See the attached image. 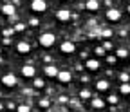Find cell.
Masks as SVG:
<instances>
[{
	"label": "cell",
	"mask_w": 130,
	"mask_h": 112,
	"mask_svg": "<svg viewBox=\"0 0 130 112\" xmlns=\"http://www.w3.org/2000/svg\"><path fill=\"white\" fill-rule=\"evenodd\" d=\"M119 92H121L123 96H130V83H121Z\"/></svg>",
	"instance_id": "obj_18"
},
{
	"label": "cell",
	"mask_w": 130,
	"mask_h": 112,
	"mask_svg": "<svg viewBox=\"0 0 130 112\" xmlns=\"http://www.w3.org/2000/svg\"><path fill=\"white\" fill-rule=\"evenodd\" d=\"M101 36H103V38H110V36H112V31H110V29H103V31H101Z\"/></svg>",
	"instance_id": "obj_25"
},
{
	"label": "cell",
	"mask_w": 130,
	"mask_h": 112,
	"mask_svg": "<svg viewBox=\"0 0 130 112\" xmlns=\"http://www.w3.org/2000/svg\"><path fill=\"white\" fill-rule=\"evenodd\" d=\"M116 60H118L116 54H108L107 56V63H110V65H112V63H116Z\"/></svg>",
	"instance_id": "obj_26"
},
{
	"label": "cell",
	"mask_w": 130,
	"mask_h": 112,
	"mask_svg": "<svg viewBox=\"0 0 130 112\" xmlns=\"http://www.w3.org/2000/svg\"><path fill=\"white\" fill-rule=\"evenodd\" d=\"M2 14H6V17H14L16 14V9L13 4H4L2 6Z\"/></svg>",
	"instance_id": "obj_14"
},
{
	"label": "cell",
	"mask_w": 130,
	"mask_h": 112,
	"mask_svg": "<svg viewBox=\"0 0 130 112\" xmlns=\"http://www.w3.org/2000/svg\"><path fill=\"white\" fill-rule=\"evenodd\" d=\"M128 112H130V110H128Z\"/></svg>",
	"instance_id": "obj_35"
},
{
	"label": "cell",
	"mask_w": 130,
	"mask_h": 112,
	"mask_svg": "<svg viewBox=\"0 0 130 112\" xmlns=\"http://www.w3.org/2000/svg\"><path fill=\"white\" fill-rule=\"evenodd\" d=\"M49 105H51V103H49V100H40V107H42V108H49Z\"/></svg>",
	"instance_id": "obj_27"
},
{
	"label": "cell",
	"mask_w": 130,
	"mask_h": 112,
	"mask_svg": "<svg viewBox=\"0 0 130 112\" xmlns=\"http://www.w3.org/2000/svg\"><path fill=\"white\" fill-rule=\"evenodd\" d=\"M103 49H105V51H112V43H110V42H105V43H103Z\"/></svg>",
	"instance_id": "obj_28"
},
{
	"label": "cell",
	"mask_w": 130,
	"mask_h": 112,
	"mask_svg": "<svg viewBox=\"0 0 130 112\" xmlns=\"http://www.w3.org/2000/svg\"><path fill=\"white\" fill-rule=\"evenodd\" d=\"M128 11H130V7H128Z\"/></svg>",
	"instance_id": "obj_32"
},
{
	"label": "cell",
	"mask_w": 130,
	"mask_h": 112,
	"mask_svg": "<svg viewBox=\"0 0 130 112\" xmlns=\"http://www.w3.org/2000/svg\"><path fill=\"white\" fill-rule=\"evenodd\" d=\"M0 110H2V105H0Z\"/></svg>",
	"instance_id": "obj_31"
},
{
	"label": "cell",
	"mask_w": 130,
	"mask_h": 112,
	"mask_svg": "<svg viewBox=\"0 0 130 112\" xmlns=\"http://www.w3.org/2000/svg\"><path fill=\"white\" fill-rule=\"evenodd\" d=\"M60 53H63V54H72V53H76V43L71 42V40H63V42L60 43Z\"/></svg>",
	"instance_id": "obj_2"
},
{
	"label": "cell",
	"mask_w": 130,
	"mask_h": 112,
	"mask_svg": "<svg viewBox=\"0 0 130 112\" xmlns=\"http://www.w3.org/2000/svg\"><path fill=\"white\" fill-rule=\"evenodd\" d=\"M16 51H18V54H29L31 53V45L27 43V42H18L16 43Z\"/></svg>",
	"instance_id": "obj_10"
},
{
	"label": "cell",
	"mask_w": 130,
	"mask_h": 112,
	"mask_svg": "<svg viewBox=\"0 0 130 112\" xmlns=\"http://www.w3.org/2000/svg\"><path fill=\"white\" fill-rule=\"evenodd\" d=\"M0 82H2V85L4 87H9V89H13V87H16V83H18V82H16V76L14 74H4L2 78H0Z\"/></svg>",
	"instance_id": "obj_3"
},
{
	"label": "cell",
	"mask_w": 130,
	"mask_h": 112,
	"mask_svg": "<svg viewBox=\"0 0 130 112\" xmlns=\"http://www.w3.org/2000/svg\"><path fill=\"white\" fill-rule=\"evenodd\" d=\"M29 25L31 27H38L40 25V20L38 18H29Z\"/></svg>",
	"instance_id": "obj_24"
},
{
	"label": "cell",
	"mask_w": 130,
	"mask_h": 112,
	"mask_svg": "<svg viewBox=\"0 0 130 112\" xmlns=\"http://www.w3.org/2000/svg\"><path fill=\"white\" fill-rule=\"evenodd\" d=\"M56 18H58L60 22H65V24H67V22L71 20V11H69V9H58V11H56Z\"/></svg>",
	"instance_id": "obj_7"
},
{
	"label": "cell",
	"mask_w": 130,
	"mask_h": 112,
	"mask_svg": "<svg viewBox=\"0 0 130 112\" xmlns=\"http://www.w3.org/2000/svg\"><path fill=\"white\" fill-rule=\"evenodd\" d=\"M0 96H2V94H0Z\"/></svg>",
	"instance_id": "obj_33"
},
{
	"label": "cell",
	"mask_w": 130,
	"mask_h": 112,
	"mask_svg": "<svg viewBox=\"0 0 130 112\" xmlns=\"http://www.w3.org/2000/svg\"><path fill=\"white\" fill-rule=\"evenodd\" d=\"M25 29V24H16L14 25V31H24Z\"/></svg>",
	"instance_id": "obj_29"
},
{
	"label": "cell",
	"mask_w": 130,
	"mask_h": 112,
	"mask_svg": "<svg viewBox=\"0 0 130 112\" xmlns=\"http://www.w3.org/2000/svg\"><path fill=\"white\" fill-rule=\"evenodd\" d=\"M32 85H35V89H43V87H45V82H43V78L35 76V82H32Z\"/></svg>",
	"instance_id": "obj_16"
},
{
	"label": "cell",
	"mask_w": 130,
	"mask_h": 112,
	"mask_svg": "<svg viewBox=\"0 0 130 112\" xmlns=\"http://www.w3.org/2000/svg\"><path fill=\"white\" fill-rule=\"evenodd\" d=\"M43 72H45V76H49V78H56L60 71H58V67L53 65V63H49V65L43 67Z\"/></svg>",
	"instance_id": "obj_11"
},
{
	"label": "cell",
	"mask_w": 130,
	"mask_h": 112,
	"mask_svg": "<svg viewBox=\"0 0 130 112\" xmlns=\"http://www.w3.org/2000/svg\"><path fill=\"white\" fill-rule=\"evenodd\" d=\"M38 43L42 47H45V49H51V47L56 43V35L54 33H43V35H40Z\"/></svg>",
	"instance_id": "obj_1"
},
{
	"label": "cell",
	"mask_w": 130,
	"mask_h": 112,
	"mask_svg": "<svg viewBox=\"0 0 130 112\" xmlns=\"http://www.w3.org/2000/svg\"><path fill=\"white\" fill-rule=\"evenodd\" d=\"M85 67L90 71V72H96V71H100V61H98L96 58H89L85 61Z\"/></svg>",
	"instance_id": "obj_8"
},
{
	"label": "cell",
	"mask_w": 130,
	"mask_h": 112,
	"mask_svg": "<svg viewBox=\"0 0 130 112\" xmlns=\"http://www.w3.org/2000/svg\"><path fill=\"white\" fill-rule=\"evenodd\" d=\"M119 79H121V82H123V83H128V79H130V76H128V72H121V74H119Z\"/></svg>",
	"instance_id": "obj_23"
},
{
	"label": "cell",
	"mask_w": 130,
	"mask_h": 112,
	"mask_svg": "<svg viewBox=\"0 0 130 112\" xmlns=\"http://www.w3.org/2000/svg\"><path fill=\"white\" fill-rule=\"evenodd\" d=\"M22 76H24V78H35V76H36V67L24 65V67H22Z\"/></svg>",
	"instance_id": "obj_9"
},
{
	"label": "cell",
	"mask_w": 130,
	"mask_h": 112,
	"mask_svg": "<svg viewBox=\"0 0 130 112\" xmlns=\"http://www.w3.org/2000/svg\"><path fill=\"white\" fill-rule=\"evenodd\" d=\"M31 9L35 13H45L47 11V2L45 0H31Z\"/></svg>",
	"instance_id": "obj_5"
},
{
	"label": "cell",
	"mask_w": 130,
	"mask_h": 112,
	"mask_svg": "<svg viewBox=\"0 0 130 112\" xmlns=\"http://www.w3.org/2000/svg\"><path fill=\"white\" fill-rule=\"evenodd\" d=\"M56 78H58L60 83H65V85H67V83L72 82V72H71V71H60Z\"/></svg>",
	"instance_id": "obj_6"
},
{
	"label": "cell",
	"mask_w": 130,
	"mask_h": 112,
	"mask_svg": "<svg viewBox=\"0 0 130 112\" xmlns=\"http://www.w3.org/2000/svg\"><path fill=\"white\" fill-rule=\"evenodd\" d=\"M116 58H128V49H125V47H121V49L116 51Z\"/></svg>",
	"instance_id": "obj_17"
},
{
	"label": "cell",
	"mask_w": 130,
	"mask_h": 112,
	"mask_svg": "<svg viewBox=\"0 0 130 112\" xmlns=\"http://www.w3.org/2000/svg\"><path fill=\"white\" fill-rule=\"evenodd\" d=\"M107 103H108V105H118V103H119V98H118L116 94H110L108 98H107Z\"/></svg>",
	"instance_id": "obj_19"
},
{
	"label": "cell",
	"mask_w": 130,
	"mask_h": 112,
	"mask_svg": "<svg viewBox=\"0 0 130 112\" xmlns=\"http://www.w3.org/2000/svg\"><path fill=\"white\" fill-rule=\"evenodd\" d=\"M85 9L90 11V13H96L98 9H100V2H98V0H87V2H85Z\"/></svg>",
	"instance_id": "obj_15"
},
{
	"label": "cell",
	"mask_w": 130,
	"mask_h": 112,
	"mask_svg": "<svg viewBox=\"0 0 130 112\" xmlns=\"http://www.w3.org/2000/svg\"><path fill=\"white\" fill-rule=\"evenodd\" d=\"M90 96H92V94H90V90H89V89H83V90H79V98H81V100H89Z\"/></svg>",
	"instance_id": "obj_20"
},
{
	"label": "cell",
	"mask_w": 130,
	"mask_h": 112,
	"mask_svg": "<svg viewBox=\"0 0 130 112\" xmlns=\"http://www.w3.org/2000/svg\"><path fill=\"white\" fill-rule=\"evenodd\" d=\"M94 54H96V56H105L107 53H105V49H103V45H101V47H96V49H94Z\"/></svg>",
	"instance_id": "obj_22"
},
{
	"label": "cell",
	"mask_w": 130,
	"mask_h": 112,
	"mask_svg": "<svg viewBox=\"0 0 130 112\" xmlns=\"http://www.w3.org/2000/svg\"><path fill=\"white\" fill-rule=\"evenodd\" d=\"M107 20L108 22H119L121 20V9H116V7H110V9H107Z\"/></svg>",
	"instance_id": "obj_4"
},
{
	"label": "cell",
	"mask_w": 130,
	"mask_h": 112,
	"mask_svg": "<svg viewBox=\"0 0 130 112\" xmlns=\"http://www.w3.org/2000/svg\"><path fill=\"white\" fill-rule=\"evenodd\" d=\"M36 112H38V110H36Z\"/></svg>",
	"instance_id": "obj_34"
},
{
	"label": "cell",
	"mask_w": 130,
	"mask_h": 112,
	"mask_svg": "<svg viewBox=\"0 0 130 112\" xmlns=\"http://www.w3.org/2000/svg\"><path fill=\"white\" fill-rule=\"evenodd\" d=\"M2 43H4V45H11V38H4Z\"/></svg>",
	"instance_id": "obj_30"
},
{
	"label": "cell",
	"mask_w": 130,
	"mask_h": 112,
	"mask_svg": "<svg viewBox=\"0 0 130 112\" xmlns=\"http://www.w3.org/2000/svg\"><path fill=\"white\" fill-rule=\"evenodd\" d=\"M16 112H31V107L29 105H18L16 107Z\"/></svg>",
	"instance_id": "obj_21"
},
{
	"label": "cell",
	"mask_w": 130,
	"mask_h": 112,
	"mask_svg": "<svg viewBox=\"0 0 130 112\" xmlns=\"http://www.w3.org/2000/svg\"><path fill=\"white\" fill-rule=\"evenodd\" d=\"M96 89L100 92H105V90L110 89V82H108V79H98V82H96Z\"/></svg>",
	"instance_id": "obj_13"
},
{
	"label": "cell",
	"mask_w": 130,
	"mask_h": 112,
	"mask_svg": "<svg viewBox=\"0 0 130 112\" xmlns=\"http://www.w3.org/2000/svg\"><path fill=\"white\" fill-rule=\"evenodd\" d=\"M90 107H92L94 110H103V108H105V101H103L101 98H92V100H90Z\"/></svg>",
	"instance_id": "obj_12"
}]
</instances>
